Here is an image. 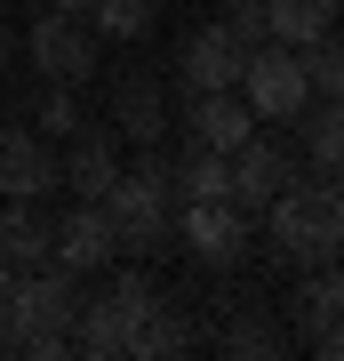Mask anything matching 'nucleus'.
Segmentation results:
<instances>
[{
  "label": "nucleus",
  "instance_id": "obj_1",
  "mask_svg": "<svg viewBox=\"0 0 344 361\" xmlns=\"http://www.w3.org/2000/svg\"><path fill=\"white\" fill-rule=\"evenodd\" d=\"M104 217H113V241L128 257H153L177 241V185H168L160 145H136V169H120V185L104 193Z\"/></svg>",
  "mask_w": 344,
  "mask_h": 361
},
{
  "label": "nucleus",
  "instance_id": "obj_2",
  "mask_svg": "<svg viewBox=\"0 0 344 361\" xmlns=\"http://www.w3.org/2000/svg\"><path fill=\"white\" fill-rule=\"evenodd\" d=\"M265 217H272V249H281V257H296V265H344V193L336 185L296 177L288 193L265 201Z\"/></svg>",
  "mask_w": 344,
  "mask_h": 361
},
{
  "label": "nucleus",
  "instance_id": "obj_3",
  "mask_svg": "<svg viewBox=\"0 0 344 361\" xmlns=\"http://www.w3.org/2000/svg\"><path fill=\"white\" fill-rule=\"evenodd\" d=\"M80 322V273L32 265L0 289V353H25V337H72Z\"/></svg>",
  "mask_w": 344,
  "mask_h": 361
},
{
  "label": "nucleus",
  "instance_id": "obj_4",
  "mask_svg": "<svg viewBox=\"0 0 344 361\" xmlns=\"http://www.w3.org/2000/svg\"><path fill=\"white\" fill-rule=\"evenodd\" d=\"M160 289L144 281V273H120L104 297H80V322H72V353H96V361H120L136 353V329L153 322Z\"/></svg>",
  "mask_w": 344,
  "mask_h": 361
},
{
  "label": "nucleus",
  "instance_id": "obj_5",
  "mask_svg": "<svg viewBox=\"0 0 344 361\" xmlns=\"http://www.w3.org/2000/svg\"><path fill=\"white\" fill-rule=\"evenodd\" d=\"M241 97H248L256 121H305L312 80H305V65H296V49H281V40H256L248 65H241Z\"/></svg>",
  "mask_w": 344,
  "mask_h": 361
},
{
  "label": "nucleus",
  "instance_id": "obj_6",
  "mask_svg": "<svg viewBox=\"0 0 344 361\" xmlns=\"http://www.w3.org/2000/svg\"><path fill=\"white\" fill-rule=\"evenodd\" d=\"M177 249H192L200 265H241L248 249V209L241 201H177Z\"/></svg>",
  "mask_w": 344,
  "mask_h": 361
},
{
  "label": "nucleus",
  "instance_id": "obj_7",
  "mask_svg": "<svg viewBox=\"0 0 344 361\" xmlns=\"http://www.w3.org/2000/svg\"><path fill=\"white\" fill-rule=\"evenodd\" d=\"M96 49H104V40L80 25V16H56V8L25 32V56L40 65V80H64V89H80V80L96 73Z\"/></svg>",
  "mask_w": 344,
  "mask_h": 361
},
{
  "label": "nucleus",
  "instance_id": "obj_8",
  "mask_svg": "<svg viewBox=\"0 0 344 361\" xmlns=\"http://www.w3.org/2000/svg\"><path fill=\"white\" fill-rule=\"evenodd\" d=\"M113 257H120V241H113L104 201H72V209L49 225V265H64V273H104Z\"/></svg>",
  "mask_w": 344,
  "mask_h": 361
},
{
  "label": "nucleus",
  "instance_id": "obj_9",
  "mask_svg": "<svg viewBox=\"0 0 344 361\" xmlns=\"http://www.w3.org/2000/svg\"><path fill=\"white\" fill-rule=\"evenodd\" d=\"M241 65H248V49H241L232 25H200L177 49V80L184 89H241Z\"/></svg>",
  "mask_w": 344,
  "mask_h": 361
},
{
  "label": "nucleus",
  "instance_id": "obj_10",
  "mask_svg": "<svg viewBox=\"0 0 344 361\" xmlns=\"http://www.w3.org/2000/svg\"><path fill=\"white\" fill-rule=\"evenodd\" d=\"M56 185L72 201H104L120 185V137L113 129H72V153L56 161Z\"/></svg>",
  "mask_w": 344,
  "mask_h": 361
},
{
  "label": "nucleus",
  "instance_id": "obj_11",
  "mask_svg": "<svg viewBox=\"0 0 344 361\" xmlns=\"http://www.w3.org/2000/svg\"><path fill=\"white\" fill-rule=\"evenodd\" d=\"M296 185V161H288V145H272V137H248V145H232V201L248 209H265L272 193H288Z\"/></svg>",
  "mask_w": 344,
  "mask_h": 361
},
{
  "label": "nucleus",
  "instance_id": "obj_12",
  "mask_svg": "<svg viewBox=\"0 0 344 361\" xmlns=\"http://www.w3.org/2000/svg\"><path fill=\"white\" fill-rule=\"evenodd\" d=\"M184 129H192V145H208V153H232V145L256 137V113H248L241 89H192Z\"/></svg>",
  "mask_w": 344,
  "mask_h": 361
},
{
  "label": "nucleus",
  "instance_id": "obj_13",
  "mask_svg": "<svg viewBox=\"0 0 344 361\" xmlns=\"http://www.w3.org/2000/svg\"><path fill=\"white\" fill-rule=\"evenodd\" d=\"M56 185V153L40 129H0V193L8 201H40Z\"/></svg>",
  "mask_w": 344,
  "mask_h": 361
},
{
  "label": "nucleus",
  "instance_id": "obj_14",
  "mask_svg": "<svg viewBox=\"0 0 344 361\" xmlns=\"http://www.w3.org/2000/svg\"><path fill=\"white\" fill-rule=\"evenodd\" d=\"M160 129H168L160 80H153V73H120V80H113V137H128V145H160Z\"/></svg>",
  "mask_w": 344,
  "mask_h": 361
},
{
  "label": "nucleus",
  "instance_id": "obj_15",
  "mask_svg": "<svg viewBox=\"0 0 344 361\" xmlns=\"http://www.w3.org/2000/svg\"><path fill=\"white\" fill-rule=\"evenodd\" d=\"M336 322H344V265H305V281H296V337L312 345Z\"/></svg>",
  "mask_w": 344,
  "mask_h": 361
},
{
  "label": "nucleus",
  "instance_id": "obj_16",
  "mask_svg": "<svg viewBox=\"0 0 344 361\" xmlns=\"http://www.w3.org/2000/svg\"><path fill=\"white\" fill-rule=\"evenodd\" d=\"M168 185H177V201H232V153L184 145V153L168 161Z\"/></svg>",
  "mask_w": 344,
  "mask_h": 361
},
{
  "label": "nucleus",
  "instance_id": "obj_17",
  "mask_svg": "<svg viewBox=\"0 0 344 361\" xmlns=\"http://www.w3.org/2000/svg\"><path fill=\"white\" fill-rule=\"evenodd\" d=\"M305 153H312V177L344 193V104L320 97V113L305 104Z\"/></svg>",
  "mask_w": 344,
  "mask_h": 361
},
{
  "label": "nucleus",
  "instance_id": "obj_18",
  "mask_svg": "<svg viewBox=\"0 0 344 361\" xmlns=\"http://www.w3.org/2000/svg\"><path fill=\"white\" fill-rule=\"evenodd\" d=\"M336 25V0H265V40H281V49H305Z\"/></svg>",
  "mask_w": 344,
  "mask_h": 361
},
{
  "label": "nucleus",
  "instance_id": "obj_19",
  "mask_svg": "<svg viewBox=\"0 0 344 361\" xmlns=\"http://www.w3.org/2000/svg\"><path fill=\"white\" fill-rule=\"evenodd\" d=\"M0 249H8L25 273L49 265V217H40L32 201H8V209H0Z\"/></svg>",
  "mask_w": 344,
  "mask_h": 361
},
{
  "label": "nucleus",
  "instance_id": "obj_20",
  "mask_svg": "<svg viewBox=\"0 0 344 361\" xmlns=\"http://www.w3.org/2000/svg\"><path fill=\"white\" fill-rule=\"evenodd\" d=\"M160 16V0H89V32L96 40H144Z\"/></svg>",
  "mask_w": 344,
  "mask_h": 361
},
{
  "label": "nucleus",
  "instance_id": "obj_21",
  "mask_svg": "<svg viewBox=\"0 0 344 361\" xmlns=\"http://www.w3.org/2000/svg\"><path fill=\"white\" fill-rule=\"evenodd\" d=\"M296 65H305L312 97H344V32L329 25L320 40H305V49H296Z\"/></svg>",
  "mask_w": 344,
  "mask_h": 361
},
{
  "label": "nucleus",
  "instance_id": "obj_22",
  "mask_svg": "<svg viewBox=\"0 0 344 361\" xmlns=\"http://www.w3.org/2000/svg\"><path fill=\"white\" fill-rule=\"evenodd\" d=\"M224 353L232 361H272V353H288V329L265 322V313H241V322L224 329Z\"/></svg>",
  "mask_w": 344,
  "mask_h": 361
},
{
  "label": "nucleus",
  "instance_id": "obj_23",
  "mask_svg": "<svg viewBox=\"0 0 344 361\" xmlns=\"http://www.w3.org/2000/svg\"><path fill=\"white\" fill-rule=\"evenodd\" d=\"M136 353H144V361H168V353H192V329H184V322H177V313H168V305H153V322L136 329Z\"/></svg>",
  "mask_w": 344,
  "mask_h": 361
},
{
  "label": "nucleus",
  "instance_id": "obj_24",
  "mask_svg": "<svg viewBox=\"0 0 344 361\" xmlns=\"http://www.w3.org/2000/svg\"><path fill=\"white\" fill-rule=\"evenodd\" d=\"M32 113H40V137H72L80 129V97L64 89V80H49V97H40Z\"/></svg>",
  "mask_w": 344,
  "mask_h": 361
},
{
  "label": "nucleus",
  "instance_id": "obj_25",
  "mask_svg": "<svg viewBox=\"0 0 344 361\" xmlns=\"http://www.w3.org/2000/svg\"><path fill=\"white\" fill-rule=\"evenodd\" d=\"M224 25L241 32V49H256V40H265V0H232V8H224Z\"/></svg>",
  "mask_w": 344,
  "mask_h": 361
},
{
  "label": "nucleus",
  "instance_id": "obj_26",
  "mask_svg": "<svg viewBox=\"0 0 344 361\" xmlns=\"http://www.w3.org/2000/svg\"><path fill=\"white\" fill-rule=\"evenodd\" d=\"M312 353H320V361H344V322H336V329H320V337H312Z\"/></svg>",
  "mask_w": 344,
  "mask_h": 361
},
{
  "label": "nucleus",
  "instance_id": "obj_27",
  "mask_svg": "<svg viewBox=\"0 0 344 361\" xmlns=\"http://www.w3.org/2000/svg\"><path fill=\"white\" fill-rule=\"evenodd\" d=\"M56 16H80V25H89V0H49Z\"/></svg>",
  "mask_w": 344,
  "mask_h": 361
},
{
  "label": "nucleus",
  "instance_id": "obj_28",
  "mask_svg": "<svg viewBox=\"0 0 344 361\" xmlns=\"http://www.w3.org/2000/svg\"><path fill=\"white\" fill-rule=\"evenodd\" d=\"M16 273H25V265H16V257H8V249H0V289H8V281H16Z\"/></svg>",
  "mask_w": 344,
  "mask_h": 361
},
{
  "label": "nucleus",
  "instance_id": "obj_29",
  "mask_svg": "<svg viewBox=\"0 0 344 361\" xmlns=\"http://www.w3.org/2000/svg\"><path fill=\"white\" fill-rule=\"evenodd\" d=\"M0 56H8V49H0Z\"/></svg>",
  "mask_w": 344,
  "mask_h": 361
}]
</instances>
